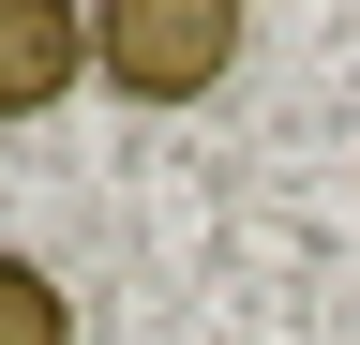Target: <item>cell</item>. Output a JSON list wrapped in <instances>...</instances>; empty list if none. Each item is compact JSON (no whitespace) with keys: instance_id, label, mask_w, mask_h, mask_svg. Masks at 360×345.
Masks as SVG:
<instances>
[{"instance_id":"1","label":"cell","mask_w":360,"mask_h":345,"mask_svg":"<svg viewBox=\"0 0 360 345\" xmlns=\"http://www.w3.org/2000/svg\"><path fill=\"white\" fill-rule=\"evenodd\" d=\"M90 75L120 105H195L240 75V0H105L90 15Z\"/></svg>"},{"instance_id":"2","label":"cell","mask_w":360,"mask_h":345,"mask_svg":"<svg viewBox=\"0 0 360 345\" xmlns=\"http://www.w3.org/2000/svg\"><path fill=\"white\" fill-rule=\"evenodd\" d=\"M90 75V15L75 0H0V120H45Z\"/></svg>"},{"instance_id":"3","label":"cell","mask_w":360,"mask_h":345,"mask_svg":"<svg viewBox=\"0 0 360 345\" xmlns=\"http://www.w3.org/2000/svg\"><path fill=\"white\" fill-rule=\"evenodd\" d=\"M0 345H75V300L45 255H0Z\"/></svg>"}]
</instances>
